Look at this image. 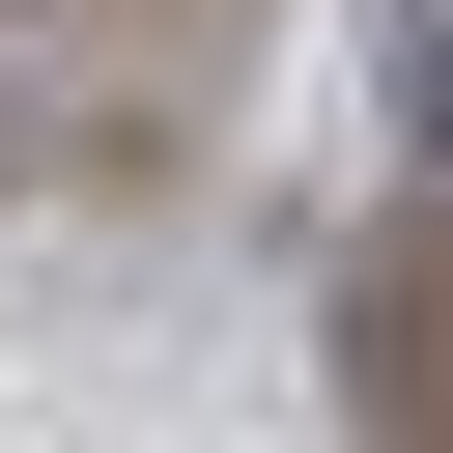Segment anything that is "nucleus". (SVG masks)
Listing matches in <instances>:
<instances>
[{"mask_svg":"<svg viewBox=\"0 0 453 453\" xmlns=\"http://www.w3.org/2000/svg\"><path fill=\"white\" fill-rule=\"evenodd\" d=\"M0 142H28V85H0Z\"/></svg>","mask_w":453,"mask_h":453,"instance_id":"nucleus-2","label":"nucleus"},{"mask_svg":"<svg viewBox=\"0 0 453 453\" xmlns=\"http://www.w3.org/2000/svg\"><path fill=\"white\" fill-rule=\"evenodd\" d=\"M396 113H425V170H453V0H425V57H396Z\"/></svg>","mask_w":453,"mask_h":453,"instance_id":"nucleus-1","label":"nucleus"}]
</instances>
